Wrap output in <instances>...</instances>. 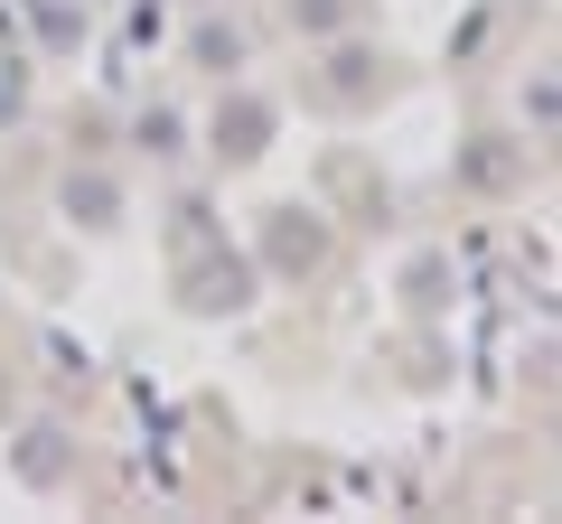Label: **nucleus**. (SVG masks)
I'll return each instance as SVG.
<instances>
[{
	"label": "nucleus",
	"mask_w": 562,
	"mask_h": 524,
	"mask_svg": "<svg viewBox=\"0 0 562 524\" xmlns=\"http://www.w3.org/2000/svg\"><path fill=\"white\" fill-rule=\"evenodd\" d=\"M262 132H272V113H262V103H235V122H216V150L225 160H254Z\"/></svg>",
	"instance_id": "obj_1"
},
{
	"label": "nucleus",
	"mask_w": 562,
	"mask_h": 524,
	"mask_svg": "<svg viewBox=\"0 0 562 524\" xmlns=\"http://www.w3.org/2000/svg\"><path fill=\"white\" fill-rule=\"evenodd\" d=\"M66 216L76 225H113V187L103 179H66Z\"/></svg>",
	"instance_id": "obj_2"
},
{
	"label": "nucleus",
	"mask_w": 562,
	"mask_h": 524,
	"mask_svg": "<svg viewBox=\"0 0 562 524\" xmlns=\"http://www.w3.org/2000/svg\"><path fill=\"white\" fill-rule=\"evenodd\" d=\"M20 478H29V487H57V478H66V459L47 449V431H29V449H20Z\"/></svg>",
	"instance_id": "obj_3"
},
{
	"label": "nucleus",
	"mask_w": 562,
	"mask_h": 524,
	"mask_svg": "<svg viewBox=\"0 0 562 524\" xmlns=\"http://www.w3.org/2000/svg\"><path fill=\"white\" fill-rule=\"evenodd\" d=\"M272 253H281V262H301V272H310V262H319V225H281V243H272Z\"/></svg>",
	"instance_id": "obj_4"
},
{
	"label": "nucleus",
	"mask_w": 562,
	"mask_h": 524,
	"mask_svg": "<svg viewBox=\"0 0 562 524\" xmlns=\"http://www.w3.org/2000/svg\"><path fill=\"white\" fill-rule=\"evenodd\" d=\"M198 57H206V66H235L244 38H235V29H198Z\"/></svg>",
	"instance_id": "obj_5"
},
{
	"label": "nucleus",
	"mask_w": 562,
	"mask_h": 524,
	"mask_svg": "<svg viewBox=\"0 0 562 524\" xmlns=\"http://www.w3.org/2000/svg\"><path fill=\"white\" fill-rule=\"evenodd\" d=\"M29 113V76H20V66H0V122H20Z\"/></svg>",
	"instance_id": "obj_6"
}]
</instances>
